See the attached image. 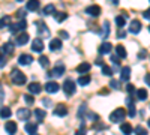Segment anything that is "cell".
Here are the masks:
<instances>
[{"instance_id":"7","label":"cell","mask_w":150,"mask_h":135,"mask_svg":"<svg viewBox=\"0 0 150 135\" xmlns=\"http://www.w3.org/2000/svg\"><path fill=\"white\" fill-rule=\"evenodd\" d=\"M30 110H27V108H18V111H17V117H18V120H21V122H26V120H29L30 119Z\"/></svg>"},{"instance_id":"13","label":"cell","mask_w":150,"mask_h":135,"mask_svg":"<svg viewBox=\"0 0 150 135\" xmlns=\"http://www.w3.org/2000/svg\"><path fill=\"white\" fill-rule=\"evenodd\" d=\"M29 38H30V36L27 33H20L17 38H15V44L17 45H26L29 42Z\"/></svg>"},{"instance_id":"34","label":"cell","mask_w":150,"mask_h":135,"mask_svg":"<svg viewBox=\"0 0 150 135\" xmlns=\"http://www.w3.org/2000/svg\"><path fill=\"white\" fill-rule=\"evenodd\" d=\"M54 18L59 23H62V21H65L68 18V14H65V12H54Z\"/></svg>"},{"instance_id":"49","label":"cell","mask_w":150,"mask_h":135,"mask_svg":"<svg viewBox=\"0 0 150 135\" xmlns=\"http://www.w3.org/2000/svg\"><path fill=\"white\" fill-rule=\"evenodd\" d=\"M146 56H147V51H146V50H141L140 54H138V59H144Z\"/></svg>"},{"instance_id":"40","label":"cell","mask_w":150,"mask_h":135,"mask_svg":"<svg viewBox=\"0 0 150 135\" xmlns=\"http://www.w3.org/2000/svg\"><path fill=\"white\" fill-rule=\"evenodd\" d=\"M110 87H111V89H116V90H119V89H120L119 81H116V80H111V81H110Z\"/></svg>"},{"instance_id":"41","label":"cell","mask_w":150,"mask_h":135,"mask_svg":"<svg viewBox=\"0 0 150 135\" xmlns=\"http://www.w3.org/2000/svg\"><path fill=\"white\" fill-rule=\"evenodd\" d=\"M75 135H86V125H84V122L81 123V128H80V131H77V132H75Z\"/></svg>"},{"instance_id":"29","label":"cell","mask_w":150,"mask_h":135,"mask_svg":"<svg viewBox=\"0 0 150 135\" xmlns=\"http://www.w3.org/2000/svg\"><path fill=\"white\" fill-rule=\"evenodd\" d=\"M126 14H125V15H119V17H116V24H117V26L122 29L123 26H125V24H126Z\"/></svg>"},{"instance_id":"10","label":"cell","mask_w":150,"mask_h":135,"mask_svg":"<svg viewBox=\"0 0 150 135\" xmlns=\"http://www.w3.org/2000/svg\"><path fill=\"white\" fill-rule=\"evenodd\" d=\"M129 32L137 35V33H140L141 32V23L138 20H132L131 21V26H129Z\"/></svg>"},{"instance_id":"37","label":"cell","mask_w":150,"mask_h":135,"mask_svg":"<svg viewBox=\"0 0 150 135\" xmlns=\"http://www.w3.org/2000/svg\"><path fill=\"white\" fill-rule=\"evenodd\" d=\"M135 135H147V129H144L143 126H137L135 128Z\"/></svg>"},{"instance_id":"23","label":"cell","mask_w":150,"mask_h":135,"mask_svg":"<svg viewBox=\"0 0 150 135\" xmlns=\"http://www.w3.org/2000/svg\"><path fill=\"white\" fill-rule=\"evenodd\" d=\"M116 56L120 57V59H125V57L128 56V53H126V50H125L123 45H117L116 47Z\"/></svg>"},{"instance_id":"4","label":"cell","mask_w":150,"mask_h":135,"mask_svg":"<svg viewBox=\"0 0 150 135\" xmlns=\"http://www.w3.org/2000/svg\"><path fill=\"white\" fill-rule=\"evenodd\" d=\"M75 89H77V86H75V83L72 81V80H66L65 83H63V90H65V95H68V96H71V95H74L75 93Z\"/></svg>"},{"instance_id":"45","label":"cell","mask_w":150,"mask_h":135,"mask_svg":"<svg viewBox=\"0 0 150 135\" xmlns=\"http://www.w3.org/2000/svg\"><path fill=\"white\" fill-rule=\"evenodd\" d=\"M59 35H60L63 39H68V38H69V33H68V32H65V30H60V32H59Z\"/></svg>"},{"instance_id":"47","label":"cell","mask_w":150,"mask_h":135,"mask_svg":"<svg viewBox=\"0 0 150 135\" xmlns=\"http://www.w3.org/2000/svg\"><path fill=\"white\" fill-rule=\"evenodd\" d=\"M143 17H144L146 20H150V8H149L147 11H144V14H143Z\"/></svg>"},{"instance_id":"21","label":"cell","mask_w":150,"mask_h":135,"mask_svg":"<svg viewBox=\"0 0 150 135\" xmlns=\"http://www.w3.org/2000/svg\"><path fill=\"white\" fill-rule=\"evenodd\" d=\"M126 105H128V108H129L128 114H129L131 117H134V116H135V107H134V99H132L131 96L126 98Z\"/></svg>"},{"instance_id":"15","label":"cell","mask_w":150,"mask_h":135,"mask_svg":"<svg viewBox=\"0 0 150 135\" xmlns=\"http://www.w3.org/2000/svg\"><path fill=\"white\" fill-rule=\"evenodd\" d=\"M5 129H6V132L9 135H15V132H17V123H15V122H6Z\"/></svg>"},{"instance_id":"19","label":"cell","mask_w":150,"mask_h":135,"mask_svg":"<svg viewBox=\"0 0 150 135\" xmlns=\"http://www.w3.org/2000/svg\"><path fill=\"white\" fill-rule=\"evenodd\" d=\"M50 48H51V51H59L62 48V41L59 38L51 39V42H50Z\"/></svg>"},{"instance_id":"39","label":"cell","mask_w":150,"mask_h":135,"mask_svg":"<svg viewBox=\"0 0 150 135\" xmlns=\"http://www.w3.org/2000/svg\"><path fill=\"white\" fill-rule=\"evenodd\" d=\"M23 98H24V101H26L29 105H33V104H35V99H33V98H32L30 95H24Z\"/></svg>"},{"instance_id":"38","label":"cell","mask_w":150,"mask_h":135,"mask_svg":"<svg viewBox=\"0 0 150 135\" xmlns=\"http://www.w3.org/2000/svg\"><path fill=\"white\" fill-rule=\"evenodd\" d=\"M108 33H110V23L105 21V23H104V35H102V38H107Z\"/></svg>"},{"instance_id":"36","label":"cell","mask_w":150,"mask_h":135,"mask_svg":"<svg viewBox=\"0 0 150 135\" xmlns=\"http://www.w3.org/2000/svg\"><path fill=\"white\" fill-rule=\"evenodd\" d=\"M102 74L107 75V77H111L112 75V69L110 66H107V65H102Z\"/></svg>"},{"instance_id":"11","label":"cell","mask_w":150,"mask_h":135,"mask_svg":"<svg viewBox=\"0 0 150 135\" xmlns=\"http://www.w3.org/2000/svg\"><path fill=\"white\" fill-rule=\"evenodd\" d=\"M54 114L59 116V117H65V116L68 114V108H66V105H65V104H59V105L56 107V110H54Z\"/></svg>"},{"instance_id":"54","label":"cell","mask_w":150,"mask_h":135,"mask_svg":"<svg viewBox=\"0 0 150 135\" xmlns=\"http://www.w3.org/2000/svg\"><path fill=\"white\" fill-rule=\"evenodd\" d=\"M44 104H45V105H50L51 102H50V99H44Z\"/></svg>"},{"instance_id":"46","label":"cell","mask_w":150,"mask_h":135,"mask_svg":"<svg viewBox=\"0 0 150 135\" xmlns=\"http://www.w3.org/2000/svg\"><path fill=\"white\" fill-rule=\"evenodd\" d=\"M117 36L120 39H123V38H126V32H123V30H119V33H117Z\"/></svg>"},{"instance_id":"2","label":"cell","mask_w":150,"mask_h":135,"mask_svg":"<svg viewBox=\"0 0 150 135\" xmlns=\"http://www.w3.org/2000/svg\"><path fill=\"white\" fill-rule=\"evenodd\" d=\"M125 117H126V110L125 108H117L110 114V120L114 122V123H119V122H122Z\"/></svg>"},{"instance_id":"32","label":"cell","mask_w":150,"mask_h":135,"mask_svg":"<svg viewBox=\"0 0 150 135\" xmlns=\"http://www.w3.org/2000/svg\"><path fill=\"white\" fill-rule=\"evenodd\" d=\"M35 114H36V119L39 120V122H42V120L45 119V116H47V113L44 111L42 108H38V110H35Z\"/></svg>"},{"instance_id":"16","label":"cell","mask_w":150,"mask_h":135,"mask_svg":"<svg viewBox=\"0 0 150 135\" xmlns=\"http://www.w3.org/2000/svg\"><path fill=\"white\" fill-rule=\"evenodd\" d=\"M27 89H29V92H30L32 95H38V93H41L42 86L38 84V83H32L30 86H27Z\"/></svg>"},{"instance_id":"52","label":"cell","mask_w":150,"mask_h":135,"mask_svg":"<svg viewBox=\"0 0 150 135\" xmlns=\"http://www.w3.org/2000/svg\"><path fill=\"white\" fill-rule=\"evenodd\" d=\"M102 62H104V60H101V59H96V62H95V63H96V65H99V66H102V65H104Z\"/></svg>"},{"instance_id":"53","label":"cell","mask_w":150,"mask_h":135,"mask_svg":"<svg viewBox=\"0 0 150 135\" xmlns=\"http://www.w3.org/2000/svg\"><path fill=\"white\" fill-rule=\"evenodd\" d=\"M108 90H99V95H107Z\"/></svg>"},{"instance_id":"24","label":"cell","mask_w":150,"mask_h":135,"mask_svg":"<svg viewBox=\"0 0 150 135\" xmlns=\"http://www.w3.org/2000/svg\"><path fill=\"white\" fill-rule=\"evenodd\" d=\"M90 71V63H81V65H78V68H77V72L78 74H86V72H89Z\"/></svg>"},{"instance_id":"48","label":"cell","mask_w":150,"mask_h":135,"mask_svg":"<svg viewBox=\"0 0 150 135\" xmlns=\"http://www.w3.org/2000/svg\"><path fill=\"white\" fill-rule=\"evenodd\" d=\"M5 62H6V60H5V56H3V54H0V68H3V66H5Z\"/></svg>"},{"instance_id":"42","label":"cell","mask_w":150,"mask_h":135,"mask_svg":"<svg viewBox=\"0 0 150 135\" xmlns=\"http://www.w3.org/2000/svg\"><path fill=\"white\" fill-rule=\"evenodd\" d=\"M126 90H128V93H134V92H135V87H134V84L128 83V84H126Z\"/></svg>"},{"instance_id":"6","label":"cell","mask_w":150,"mask_h":135,"mask_svg":"<svg viewBox=\"0 0 150 135\" xmlns=\"http://www.w3.org/2000/svg\"><path fill=\"white\" fill-rule=\"evenodd\" d=\"M65 71H66L65 65L63 63H59V65L54 66V69L51 72H48V77H62L65 74Z\"/></svg>"},{"instance_id":"35","label":"cell","mask_w":150,"mask_h":135,"mask_svg":"<svg viewBox=\"0 0 150 135\" xmlns=\"http://www.w3.org/2000/svg\"><path fill=\"white\" fill-rule=\"evenodd\" d=\"M39 63H41V66H42V68H48L50 60H48V57H47V56H41V57H39Z\"/></svg>"},{"instance_id":"17","label":"cell","mask_w":150,"mask_h":135,"mask_svg":"<svg viewBox=\"0 0 150 135\" xmlns=\"http://www.w3.org/2000/svg\"><path fill=\"white\" fill-rule=\"evenodd\" d=\"M14 48H15V45L12 44V42H6L3 47H2V54L5 56V54H12L14 53Z\"/></svg>"},{"instance_id":"30","label":"cell","mask_w":150,"mask_h":135,"mask_svg":"<svg viewBox=\"0 0 150 135\" xmlns=\"http://www.w3.org/2000/svg\"><path fill=\"white\" fill-rule=\"evenodd\" d=\"M54 12H56L54 5H47V6L42 9V14H44V15H51V14H54Z\"/></svg>"},{"instance_id":"55","label":"cell","mask_w":150,"mask_h":135,"mask_svg":"<svg viewBox=\"0 0 150 135\" xmlns=\"http://www.w3.org/2000/svg\"><path fill=\"white\" fill-rule=\"evenodd\" d=\"M147 125H149V128H150V119H149V122H147Z\"/></svg>"},{"instance_id":"31","label":"cell","mask_w":150,"mask_h":135,"mask_svg":"<svg viewBox=\"0 0 150 135\" xmlns=\"http://www.w3.org/2000/svg\"><path fill=\"white\" fill-rule=\"evenodd\" d=\"M36 131H38V125H35V123H27L26 125V132H29L30 135H35Z\"/></svg>"},{"instance_id":"3","label":"cell","mask_w":150,"mask_h":135,"mask_svg":"<svg viewBox=\"0 0 150 135\" xmlns=\"http://www.w3.org/2000/svg\"><path fill=\"white\" fill-rule=\"evenodd\" d=\"M35 24H36V29H38V35L42 36V38H50V35H51V33H50V30H48V27H47L45 23L36 21Z\"/></svg>"},{"instance_id":"57","label":"cell","mask_w":150,"mask_h":135,"mask_svg":"<svg viewBox=\"0 0 150 135\" xmlns=\"http://www.w3.org/2000/svg\"><path fill=\"white\" fill-rule=\"evenodd\" d=\"M35 135H38V134H35Z\"/></svg>"},{"instance_id":"25","label":"cell","mask_w":150,"mask_h":135,"mask_svg":"<svg viewBox=\"0 0 150 135\" xmlns=\"http://www.w3.org/2000/svg\"><path fill=\"white\" fill-rule=\"evenodd\" d=\"M11 26V17L9 15H5L0 18V29H3V27H9Z\"/></svg>"},{"instance_id":"56","label":"cell","mask_w":150,"mask_h":135,"mask_svg":"<svg viewBox=\"0 0 150 135\" xmlns=\"http://www.w3.org/2000/svg\"><path fill=\"white\" fill-rule=\"evenodd\" d=\"M149 32H150V26H149Z\"/></svg>"},{"instance_id":"12","label":"cell","mask_w":150,"mask_h":135,"mask_svg":"<svg viewBox=\"0 0 150 135\" xmlns=\"http://www.w3.org/2000/svg\"><path fill=\"white\" fill-rule=\"evenodd\" d=\"M59 84L56 83V81H48L47 84H45V90L48 92V93H57L59 92Z\"/></svg>"},{"instance_id":"50","label":"cell","mask_w":150,"mask_h":135,"mask_svg":"<svg viewBox=\"0 0 150 135\" xmlns=\"http://www.w3.org/2000/svg\"><path fill=\"white\" fill-rule=\"evenodd\" d=\"M17 15H20L21 18H23V17H26V11H24V9H20V11H18V14H17Z\"/></svg>"},{"instance_id":"27","label":"cell","mask_w":150,"mask_h":135,"mask_svg":"<svg viewBox=\"0 0 150 135\" xmlns=\"http://www.w3.org/2000/svg\"><path fill=\"white\" fill-rule=\"evenodd\" d=\"M137 99L146 101L147 99V90L146 89H138V90H137Z\"/></svg>"},{"instance_id":"44","label":"cell","mask_w":150,"mask_h":135,"mask_svg":"<svg viewBox=\"0 0 150 135\" xmlns=\"http://www.w3.org/2000/svg\"><path fill=\"white\" fill-rule=\"evenodd\" d=\"M111 62L114 63L116 66H117V65L120 63V62H119V57H117V56H114V54H111Z\"/></svg>"},{"instance_id":"22","label":"cell","mask_w":150,"mask_h":135,"mask_svg":"<svg viewBox=\"0 0 150 135\" xmlns=\"http://www.w3.org/2000/svg\"><path fill=\"white\" fill-rule=\"evenodd\" d=\"M41 6V3L38 2V0H32V2H27L26 3V9L27 11H38Z\"/></svg>"},{"instance_id":"1","label":"cell","mask_w":150,"mask_h":135,"mask_svg":"<svg viewBox=\"0 0 150 135\" xmlns=\"http://www.w3.org/2000/svg\"><path fill=\"white\" fill-rule=\"evenodd\" d=\"M11 80H12V83L17 84V86H23V84H26V81H27L26 75H24L21 71H18V69H12V72H11Z\"/></svg>"},{"instance_id":"20","label":"cell","mask_w":150,"mask_h":135,"mask_svg":"<svg viewBox=\"0 0 150 135\" xmlns=\"http://www.w3.org/2000/svg\"><path fill=\"white\" fill-rule=\"evenodd\" d=\"M112 50V45L110 42H104L101 47H99V54H108Z\"/></svg>"},{"instance_id":"26","label":"cell","mask_w":150,"mask_h":135,"mask_svg":"<svg viewBox=\"0 0 150 135\" xmlns=\"http://www.w3.org/2000/svg\"><path fill=\"white\" fill-rule=\"evenodd\" d=\"M11 116H12V111H11L8 107L0 108V117H2V119H9Z\"/></svg>"},{"instance_id":"33","label":"cell","mask_w":150,"mask_h":135,"mask_svg":"<svg viewBox=\"0 0 150 135\" xmlns=\"http://www.w3.org/2000/svg\"><path fill=\"white\" fill-rule=\"evenodd\" d=\"M90 75H83V77H80L78 78V84L80 86H87V84H90Z\"/></svg>"},{"instance_id":"18","label":"cell","mask_w":150,"mask_h":135,"mask_svg":"<svg viewBox=\"0 0 150 135\" xmlns=\"http://www.w3.org/2000/svg\"><path fill=\"white\" fill-rule=\"evenodd\" d=\"M129 78H131V68H129V66L122 68V75H120V80H122V81H129Z\"/></svg>"},{"instance_id":"43","label":"cell","mask_w":150,"mask_h":135,"mask_svg":"<svg viewBox=\"0 0 150 135\" xmlns=\"http://www.w3.org/2000/svg\"><path fill=\"white\" fill-rule=\"evenodd\" d=\"M3 99H5V90H3V87H2V84H0V105H2Z\"/></svg>"},{"instance_id":"14","label":"cell","mask_w":150,"mask_h":135,"mask_svg":"<svg viewBox=\"0 0 150 135\" xmlns=\"http://www.w3.org/2000/svg\"><path fill=\"white\" fill-rule=\"evenodd\" d=\"M32 62H33V57L30 54H21L18 57V63L20 65H30Z\"/></svg>"},{"instance_id":"8","label":"cell","mask_w":150,"mask_h":135,"mask_svg":"<svg viewBox=\"0 0 150 135\" xmlns=\"http://www.w3.org/2000/svg\"><path fill=\"white\" fill-rule=\"evenodd\" d=\"M86 12H87V15L96 18V17H99V14H101V6L99 5H90L89 8L86 9Z\"/></svg>"},{"instance_id":"9","label":"cell","mask_w":150,"mask_h":135,"mask_svg":"<svg viewBox=\"0 0 150 135\" xmlns=\"http://www.w3.org/2000/svg\"><path fill=\"white\" fill-rule=\"evenodd\" d=\"M32 50H33L35 53H42V50H44V42H42V39H39V38L33 39V42H32Z\"/></svg>"},{"instance_id":"5","label":"cell","mask_w":150,"mask_h":135,"mask_svg":"<svg viewBox=\"0 0 150 135\" xmlns=\"http://www.w3.org/2000/svg\"><path fill=\"white\" fill-rule=\"evenodd\" d=\"M26 29H27V23H26V20H21V21H18V23H15V24H12V26H9V30H11L12 33L23 32V30H26Z\"/></svg>"},{"instance_id":"28","label":"cell","mask_w":150,"mask_h":135,"mask_svg":"<svg viewBox=\"0 0 150 135\" xmlns=\"http://www.w3.org/2000/svg\"><path fill=\"white\" fill-rule=\"evenodd\" d=\"M120 131L123 132V135H131V134H132V126H131L129 123H123V125L120 126Z\"/></svg>"},{"instance_id":"51","label":"cell","mask_w":150,"mask_h":135,"mask_svg":"<svg viewBox=\"0 0 150 135\" xmlns=\"http://www.w3.org/2000/svg\"><path fill=\"white\" fill-rule=\"evenodd\" d=\"M144 81H146L147 86H150V74H147V75L144 77Z\"/></svg>"}]
</instances>
